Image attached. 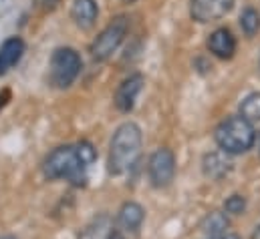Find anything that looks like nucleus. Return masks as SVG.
Returning a JSON list of instances; mask_svg holds the SVG:
<instances>
[{
	"mask_svg": "<svg viewBox=\"0 0 260 239\" xmlns=\"http://www.w3.org/2000/svg\"><path fill=\"white\" fill-rule=\"evenodd\" d=\"M113 231H115L113 219H111L107 213H101V215H97L95 219H91V221L79 231L77 239H111Z\"/></svg>",
	"mask_w": 260,
	"mask_h": 239,
	"instance_id": "obj_14",
	"label": "nucleus"
},
{
	"mask_svg": "<svg viewBox=\"0 0 260 239\" xmlns=\"http://www.w3.org/2000/svg\"><path fill=\"white\" fill-rule=\"evenodd\" d=\"M230 171H232V163H230V159H228L226 153L212 151V153H206L204 155V159H202V173L208 179L220 181L224 179Z\"/></svg>",
	"mask_w": 260,
	"mask_h": 239,
	"instance_id": "obj_11",
	"label": "nucleus"
},
{
	"mask_svg": "<svg viewBox=\"0 0 260 239\" xmlns=\"http://www.w3.org/2000/svg\"><path fill=\"white\" fill-rule=\"evenodd\" d=\"M71 18L81 30H89L95 26L99 18V4L97 0H73L71 4Z\"/></svg>",
	"mask_w": 260,
	"mask_h": 239,
	"instance_id": "obj_10",
	"label": "nucleus"
},
{
	"mask_svg": "<svg viewBox=\"0 0 260 239\" xmlns=\"http://www.w3.org/2000/svg\"><path fill=\"white\" fill-rule=\"evenodd\" d=\"M141 145H143V133L141 127L133 121L121 123L109 143V157H107V171L109 175H123L133 165L137 163L141 155Z\"/></svg>",
	"mask_w": 260,
	"mask_h": 239,
	"instance_id": "obj_1",
	"label": "nucleus"
},
{
	"mask_svg": "<svg viewBox=\"0 0 260 239\" xmlns=\"http://www.w3.org/2000/svg\"><path fill=\"white\" fill-rule=\"evenodd\" d=\"M81 68H83L81 55L71 47H59L51 55L49 81H51V85L55 89L65 91L77 81V76L81 74Z\"/></svg>",
	"mask_w": 260,
	"mask_h": 239,
	"instance_id": "obj_4",
	"label": "nucleus"
},
{
	"mask_svg": "<svg viewBox=\"0 0 260 239\" xmlns=\"http://www.w3.org/2000/svg\"><path fill=\"white\" fill-rule=\"evenodd\" d=\"M127 30H129V18L127 16H115L99 34L97 38L93 41L89 53L93 60L97 62H103V60L111 59L113 53H117V49L123 45L125 36H127Z\"/></svg>",
	"mask_w": 260,
	"mask_h": 239,
	"instance_id": "obj_5",
	"label": "nucleus"
},
{
	"mask_svg": "<svg viewBox=\"0 0 260 239\" xmlns=\"http://www.w3.org/2000/svg\"><path fill=\"white\" fill-rule=\"evenodd\" d=\"M214 141L226 155H244L256 143L254 125L244 121L240 115L226 117L214 129Z\"/></svg>",
	"mask_w": 260,
	"mask_h": 239,
	"instance_id": "obj_2",
	"label": "nucleus"
},
{
	"mask_svg": "<svg viewBox=\"0 0 260 239\" xmlns=\"http://www.w3.org/2000/svg\"><path fill=\"white\" fill-rule=\"evenodd\" d=\"M240 28H242V32H244L246 36H254V34L258 32L260 30V12L256 10V8L248 6V8L242 10V14H240Z\"/></svg>",
	"mask_w": 260,
	"mask_h": 239,
	"instance_id": "obj_17",
	"label": "nucleus"
},
{
	"mask_svg": "<svg viewBox=\"0 0 260 239\" xmlns=\"http://www.w3.org/2000/svg\"><path fill=\"white\" fill-rule=\"evenodd\" d=\"M236 0H190V16L194 22L208 24L232 12Z\"/></svg>",
	"mask_w": 260,
	"mask_h": 239,
	"instance_id": "obj_7",
	"label": "nucleus"
},
{
	"mask_svg": "<svg viewBox=\"0 0 260 239\" xmlns=\"http://www.w3.org/2000/svg\"><path fill=\"white\" fill-rule=\"evenodd\" d=\"M111 239H125V235H123L121 231H117V229H115V231H113V235H111Z\"/></svg>",
	"mask_w": 260,
	"mask_h": 239,
	"instance_id": "obj_22",
	"label": "nucleus"
},
{
	"mask_svg": "<svg viewBox=\"0 0 260 239\" xmlns=\"http://www.w3.org/2000/svg\"><path fill=\"white\" fill-rule=\"evenodd\" d=\"M238 115L244 121H248L250 125L260 123V93H248L242 101H240V107H238Z\"/></svg>",
	"mask_w": 260,
	"mask_h": 239,
	"instance_id": "obj_16",
	"label": "nucleus"
},
{
	"mask_svg": "<svg viewBox=\"0 0 260 239\" xmlns=\"http://www.w3.org/2000/svg\"><path fill=\"white\" fill-rule=\"evenodd\" d=\"M145 221V209L137 201H125L117 211V223L123 231L135 233Z\"/></svg>",
	"mask_w": 260,
	"mask_h": 239,
	"instance_id": "obj_12",
	"label": "nucleus"
},
{
	"mask_svg": "<svg viewBox=\"0 0 260 239\" xmlns=\"http://www.w3.org/2000/svg\"><path fill=\"white\" fill-rule=\"evenodd\" d=\"M87 171L89 169L79 163L75 145H61L53 149L43 163V175L49 181L69 179L77 187L87 183Z\"/></svg>",
	"mask_w": 260,
	"mask_h": 239,
	"instance_id": "obj_3",
	"label": "nucleus"
},
{
	"mask_svg": "<svg viewBox=\"0 0 260 239\" xmlns=\"http://www.w3.org/2000/svg\"><path fill=\"white\" fill-rule=\"evenodd\" d=\"M250 239H260V223L254 227V231H252V237Z\"/></svg>",
	"mask_w": 260,
	"mask_h": 239,
	"instance_id": "obj_21",
	"label": "nucleus"
},
{
	"mask_svg": "<svg viewBox=\"0 0 260 239\" xmlns=\"http://www.w3.org/2000/svg\"><path fill=\"white\" fill-rule=\"evenodd\" d=\"M127 2H135V0H127Z\"/></svg>",
	"mask_w": 260,
	"mask_h": 239,
	"instance_id": "obj_25",
	"label": "nucleus"
},
{
	"mask_svg": "<svg viewBox=\"0 0 260 239\" xmlns=\"http://www.w3.org/2000/svg\"><path fill=\"white\" fill-rule=\"evenodd\" d=\"M208 51L220 60H230L236 53V36L228 28H216L208 36Z\"/></svg>",
	"mask_w": 260,
	"mask_h": 239,
	"instance_id": "obj_9",
	"label": "nucleus"
},
{
	"mask_svg": "<svg viewBox=\"0 0 260 239\" xmlns=\"http://www.w3.org/2000/svg\"><path fill=\"white\" fill-rule=\"evenodd\" d=\"M258 153H260V131H258Z\"/></svg>",
	"mask_w": 260,
	"mask_h": 239,
	"instance_id": "obj_24",
	"label": "nucleus"
},
{
	"mask_svg": "<svg viewBox=\"0 0 260 239\" xmlns=\"http://www.w3.org/2000/svg\"><path fill=\"white\" fill-rule=\"evenodd\" d=\"M210 239H240V235H236V233H224L220 237H210Z\"/></svg>",
	"mask_w": 260,
	"mask_h": 239,
	"instance_id": "obj_20",
	"label": "nucleus"
},
{
	"mask_svg": "<svg viewBox=\"0 0 260 239\" xmlns=\"http://www.w3.org/2000/svg\"><path fill=\"white\" fill-rule=\"evenodd\" d=\"M0 239H18V237H14V235H2Z\"/></svg>",
	"mask_w": 260,
	"mask_h": 239,
	"instance_id": "obj_23",
	"label": "nucleus"
},
{
	"mask_svg": "<svg viewBox=\"0 0 260 239\" xmlns=\"http://www.w3.org/2000/svg\"><path fill=\"white\" fill-rule=\"evenodd\" d=\"M246 197L244 195H238V193H234V195H230L226 201H224V213L226 215H242L244 211H246Z\"/></svg>",
	"mask_w": 260,
	"mask_h": 239,
	"instance_id": "obj_19",
	"label": "nucleus"
},
{
	"mask_svg": "<svg viewBox=\"0 0 260 239\" xmlns=\"http://www.w3.org/2000/svg\"><path fill=\"white\" fill-rule=\"evenodd\" d=\"M75 149H77L79 163H81L85 169H91V165L97 161V149H95L89 141H81V143H77Z\"/></svg>",
	"mask_w": 260,
	"mask_h": 239,
	"instance_id": "obj_18",
	"label": "nucleus"
},
{
	"mask_svg": "<svg viewBox=\"0 0 260 239\" xmlns=\"http://www.w3.org/2000/svg\"><path fill=\"white\" fill-rule=\"evenodd\" d=\"M143 85H145V78L139 72H133L119 83V87L115 91V97H113V103L121 113H131L133 111L135 101L143 91Z\"/></svg>",
	"mask_w": 260,
	"mask_h": 239,
	"instance_id": "obj_8",
	"label": "nucleus"
},
{
	"mask_svg": "<svg viewBox=\"0 0 260 239\" xmlns=\"http://www.w3.org/2000/svg\"><path fill=\"white\" fill-rule=\"evenodd\" d=\"M228 227H230V219L224 211H212L200 223V231L206 235V239L220 237V235L228 233Z\"/></svg>",
	"mask_w": 260,
	"mask_h": 239,
	"instance_id": "obj_15",
	"label": "nucleus"
},
{
	"mask_svg": "<svg viewBox=\"0 0 260 239\" xmlns=\"http://www.w3.org/2000/svg\"><path fill=\"white\" fill-rule=\"evenodd\" d=\"M176 177V155L168 147H159L149 155L147 161V179L151 187L166 189Z\"/></svg>",
	"mask_w": 260,
	"mask_h": 239,
	"instance_id": "obj_6",
	"label": "nucleus"
},
{
	"mask_svg": "<svg viewBox=\"0 0 260 239\" xmlns=\"http://www.w3.org/2000/svg\"><path fill=\"white\" fill-rule=\"evenodd\" d=\"M24 55V41L20 36H10L0 47V76L16 66Z\"/></svg>",
	"mask_w": 260,
	"mask_h": 239,
	"instance_id": "obj_13",
	"label": "nucleus"
}]
</instances>
